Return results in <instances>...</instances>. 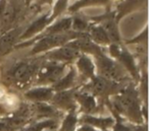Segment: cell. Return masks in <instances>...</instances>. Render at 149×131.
I'll use <instances>...</instances> for the list:
<instances>
[{"mask_svg": "<svg viewBox=\"0 0 149 131\" xmlns=\"http://www.w3.org/2000/svg\"><path fill=\"white\" fill-rule=\"evenodd\" d=\"M74 100L76 103L80 106L81 111L84 114L91 115L92 113L96 112L97 103L95 100V96L88 92H74Z\"/></svg>", "mask_w": 149, "mask_h": 131, "instance_id": "17", "label": "cell"}, {"mask_svg": "<svg viewBox=\"0 0 149 131\" xmlns=\"http://www.w3.org/2000/svg\"><path fill=\"white\" fill-rule=\"evenodd\" d=\"M70 66L64 63L48 61L40 65L34 83L36 86H52L68 72Z\"/></svg>", "mask_w": 149, "mask_h": 131, "instance_id": "4", "label": "cell"}, {"mask_svg": "<svg viewBox=\"0 0 149 131\" xmlns=\"http://www.w3.org/2000/svg\"><path fill=\"white\" fill-rule=\"evenodd\" d=\"M68 0H56L55 4L51 10V13L49 15V21L53 23L54 21L58 19L59 15H61L66 9L68 8Z\"/></svg>", "mask_w": 149, "mask_h": 131, "instance_id": "25", "label": "cell"}, {"mask_svg": "<svg viewBox=\"0 0 149 131\" xmlns=\"http://www.w3.org/2000/svg\"><path fill=\"white\" fill-rule=\"evenodd\" d=\"M86 33H74V32L70 31L68 33H63V34H51V35H46V36H41V37H36L33 38L35 40H30L28 42H22L19 45L21 46H28L29 44L34 43L32 50L30 52V54L33 56L39 55L42 53H47V52L54 50L56 48H59L61 46H64L66 43H68L70 41L77 38L82 37L83 35H85Z\"/></svg>", "mask_w": 149, "mask_h": 131, "instance_id": "2", "label": "cell"}, {"mask_svg": "<svg viewBox=\"0 0 149 131\" xmlns=\"http://www.w3.org/2000/svg\"><path fill=\"white\" fill-rule=\"evenodd\" d=\"M78 78V72L76 70V68L70 66L68 71L58 80L56 83H54L52 85V88L54 90V92H61V90H72L76 82H77Z\"/></svg>", "mask_w": 149, "mask_h": 131, "instance_id": "18", "label": "cell"}, {"mask_svg": "<svg viewBox=\"0 0 149 131\" xmlns=\"http://www.w3.org/2000/svg\"><path fill=\"white\" fill-rule=\"evenodd\" d=\"M81 55L79 51L72 49V48L68 47V46L64 45L59 48H56L54 50L45 53V58L48 61H54L58 62V63H64V64H70L74 63L78 57Z\"/></svg>", "mask_w": 149, "mask_h": 131, "instance_id": "9", "label": "cell"}, {"mask_svg": "<svg viewBox=\"0 0 149 131\" xmlns=\"http://www.w3.org/2000/svg\"><path fill=\"white\" fill-rule=\"evenodd\" d=\"M134 131H147L146 125L145 126H140L138 128H134Z\"/></svg>", "mask_w": 149, "mask_h": 131, "instance_id": "32", "label": "cell"}, {"mask_svg": "<svg viewBox=\"0 0 149 131\" xmlns=\"http://www.w3.org/2000/svg\"><path fill=\"white\" fill-rule=\"evenodd\" d=\"M26 0H4L0 21V35L17 27V21L23 14Z\"/></svg>", "mask_w": 149, "mask_h": 131, "instance_id": "6", "label": "cell"}, {"mask_svg": "<svg viewBox=\"0 0 149 131\" xmlns=\"http://www.w3.org/2000/svg\"><path fill=\"white\" fill-rule=\"evenodd\" d=\"M108 2V0H78L77 2H74L70 7H68V10L70 12L78 11L81 8L88 6H94V5H104Z\"/></svg>", "mask_w": 149, "mask_h": 131, "instance_id": "24", "label": "cell"}, {"mask_svg": "<svg viewBox=\"0 0 149 131\" xmlns=\"http://www.w3.org/2000/svg\"><path fill=\"white\" fill-rule=\"evenodd\" d=\"M112 131H134V128L128 125H125L120 122H118L113 125V130Z\"/></svg>", "mask_w": 149, "mask_h": 131, "instance_id": "28", "label": "cell"}, {"mask_svg": "<svg viewBox=\"0 0 149 131\" xmlns=\"http://www.w3.org/2000/svg\"><path fill=\"white\" fill-rule=\"evenodd\" d=\"M3 1H4V0H0V21H1V12H2Z\"/></svg>", "mask_w": 149, "mask_h": 131, "instance_id": "33", "label": "cell"}, {"mask_svg": "<svg viewBox=\"0 0 149 131\" xmlns=\"http://www.w3.org/2000/svg\"><path fill=\"white\" fill-rule=\"evenodd\" d=\"M52 86H36L24 92V98L32 103H48L54 94Z\"/></svg>", "mask_w": 149, "mask_h": 131, "instance_id": "14", "label": "cell"}, {"mask_svg": "<svg viewBox=\"0 0 149 131\" xmlns=\"http://www.w3.org/2000/svg\"><path fill=\"white\" fill-rule=\"evenodd\" d=\"M96 69L98 70V75L111 80L114 82H118L127 78V71L118 61L110 58L104 52L94 56Z\"/></svg>", "mask_w": 149, "mask_h": 131, "instance_id": "5", "label": "cell"}, {"mask_svg": "<svg viewBox=\"0 0 149 131\" xmlns=\"http://www.w3.org/2000/svg\"><path fill=\"white\" fill-rule=\"evenodd\" d=\"M58 126V122L56 119H44L36 123L29 125L27 127H23L19 131H46V130H56Z\"/></svg>", "mask_w": 149, "mask_h": 131, "instance_id": "22", "label": "cell"}, {"mask_svg": "<svg viewBox=\"0 0 149 131\" xmlns=\"http://www.w3.org/2000/svg\"><path fill=\"white\" fill-rule=\"evenodd\" d=\"M76 131H100L98 129L94 128V127L90 126V125L87 124H82L81 127H79L78 129H76Z\"/></svg>", "mask_w": 149, "mask_h": 131, "instance_id": "29", "label": "cell"}, {"mask_svg": "<svg viewBox=\"0 0 149 131\" xmlns=\"http://www.w3.org/2000/svg\"><path fill=\"white\" fill-rule=\"evenodd\" d=\"M41 63L35 59L19 60L7 70L6 79L17 88H26L29 85L30 82L35 80Z\"/></svg>", "mask_w": 149, "mask_h": 131, "instance_id": "3", "label": "cell"}, {"mask_svg": "<svg viewBox=\"0 0 149 131\" xmlns=\"http://www.w3.org/2000/svg\"><path fill=\"white\" fill-rule=\"evenodd\" d=\"M0 131H13L10 127H8L4 122L0 121Z\"/></svg>", "mask_w": 149, "mask_h": 131, "instance_id": "30", "label": "cell"}, {"mask_svg": "<svg viewBox=\"0 0 149 131\" xmlns=\"http://www.w3.org/2000/svg\"><path fill=\"white\" fill-rule=\"evenodd\" d=\"M35 0H26V4L27 5H29V4H31L32 2H34Z\"/></svg>", "mask_w": 149, "mask_h": 131, "instance_id": "34", "label": "cell"}, {"mask_svg": "<svg viewBox=\"0 0 149 131\" xmlns=\"http://www.w3.org/2000/svg\"><path fill=\"white\" fill-rule=\"evenodd\" d=\"M49 14L50 13L48 12L44 13V15L38 17L36 21H32L28 27H26L25 31H24V33L19 37V41L27 42L29 40H32L33 38L39 36L51 23V21H49Z\"/></svg>", "mask_w": 149, "mask_h": 131, "instance_id": "13", "label": "cell"}, {"mask_svg": "<svg viewBox=\"0 0 149 131\" xmlns=\"http://www.w3.org/2000/svg\"><path fill=\"white\" fill-rule=\"evenodd\" d=\"M74 88L72 90H61V92H55L51 99V104L54 108L62 111H76L77 109V103L74 100Z\"/></svg>", "mask_w": 149, "mask_h": 131, "instance_id": "10", "label": "cell"}, {"mask_svg": "<svg viewBox=\"0 0 149 131\" xmlns=\"http://www.w3.org/2000/svg\"><path fill=\"white\" fill-rule=\"evenodd\" d=\"M72 31V17H64L61 19H56L52 25L48 26L39 36L37 37H41V36L46 35H51V34H63L68 33ZM36 38V37H35Z\"/></svg>", "mask_w": 149, "mask_h": 131, "instance_id": "19", "label": "cell"}, {"mask_svg": "<svg viewBox=\"0 0 149 131\" xmlns=\"http://www.w3.org/2000/svg\"><path fill=\"white\" fill-rule=\"evenodd\" d=\"M118 82L111 81L100 75H95L86 84V92H90L93 96L106 97L116 94L122 88H118Z\"/></svg>", "mask_w": 149, "mask_h": 131, "instance_id": "8", "label": "cell"}, {"mask_svg": "<svg viewBox=\"0 0 149 131\" xmlns=\"http://www.w3.org/2000/svg\"><path fill=\"white\" fill-rule=\"evenodd\" d=\"M27 26L22 25L5 32L0 35V57L6 55L15 46V43L19 40V37L24 33Z\"/></svg>", "mask_w": 149, "mask_h": 131, "instance_id": "12", "label": "cell"}, {"mask_svg": "<svg viewBox=\"0 0 149 131\" xmlns=\"http://www.w3.org/2000/svg\"><path fill=\"white\" fill-rule=\"evenodd\" d=\"M79 123L90 125L100 131H107L108 129L113 127L116 121L112 117H96L93 115L84 114L79 119Z\"/></svg>", "mask_w": 149, "mask_h": 131, "instance_id": "16", "label": "cell"}, {"mask_svg": "<svg viewBox=\"0 0 149 131\" xmlns=\"http://www.w3.org/2000/svg\"><path fill=\"white\" fill-rule=\"evenodd\" d=\"M87 34L89 36L90 40L96 44V45L100 46V47H105V46L110 45V41L108 39L107 35H106L105 31L100 25H90L89 29L87 31Z\"/></svg>", "mask_w": 149, "mask_h": 131, "instance_id": "20", "label": "cell"}, {"mask_svg": "<svg viewBox=\"0 0 149 131\" xmlns=\"http://www.w3.org/2000/svg\"><path fill=\"white\" fill-rule=\"evenodd\" d=\"M90 23L88 21L82 19L80 17H72V30L74 33H87Z\"/></svg>", "mask_w": 149, "mask_h": 131, "instance_id": "27", "label": "cell"}, {"mask_svg": "<svg viewBox=\"0 0 149 131\" xmlns=\"http://www.w3.org/2000/svg\"><path fill=\"white\" fill-rule=\"evenodd\" d=\"M65 45L72 48V49L77 50V51H79L81 54H87V55L96 56L103 52L102 47L96 45L94 42H92L87 33L82 36V37L72 40L68 43H66Z\"/></svg>", "mask_w": 149, "mask_h": 131, "instance_id": "11", "label": "cell"}, {"mask_svg": "<svg viewBox=\"0 0 149 131\" xmlns=\"http://www.w3.org/2000/svg\"><path fill=\"white\" fill-rule=\"evenodd\" d=\"M101 26L103 30L105 31L108 39L110 41V44H120V33H118V27H116V21H113L111 15H106L105 19L101 21Z\"/></svg>", "mask_w": 149, "mask_h": 131, "instance_id": "21", "label": "cell"}, {"mask_svg": "<svg viewBox=\"0 0 149 131\" xmlns=\"http://www.w3.org/2000/svg\"><path fill=\"white\" fill-rule=\"evenodd\" d=\"M46 131H56V130H46Z\"/></svg>", "mask_w": 149, "mask_h": 131, "instance_id": "35", "label": "cell"}, {"mask_svg": "<svg viewBox=\"0 0 149 131\" xmlns=\"http://www.w3.org/2000/svg\"><path fill=\"white\" fill-rule=\"evenodd\" d=\"M143 2H146V0H125L124 3L120 5V7L118 8V19H120L122 15H125L133 8L139 6V5H142Z\"/></svg>", "mask_w": 149, "mask_h": 131, "instance_id": "26", "label": "cell"}, {"mask_svg": "<svg viewBox=\"0 0 149 131\" xmlns=\"http://www.w3.org/2000/svg\"><path fill=\"white\" fill-rule=\"evenodd\" d=\"M78 123H79V118L76 111L68 112L66 116L61 122L59 131H76Z\"/></svg>", "mask_w": 149, "mask_h": 131, "instance_id": "23", "label": "cell"}, {"mask_svg": "<svg viewBox=\"0 0 149 131\" xmlns=\"http://www.w3.org/2000/svg\"><path fill=\"white\" fill-rule=\"evenodd\" d=\"M52 0H38V6H43V5H46V4H51Z\"/></svg>", "mask_w": 149, "mask_h": 131, "instance_id": "31", "label": "cell"}, {"mask_svg": "<svg viewBox=\"0 0 149 131\" xmlns=\"http://www.w3.org/2000/svg\"><path fill=\"white\" fill-rule=\"evenodd\" d=\"M76 70L79 72L85 79H92L96 75V66L94 60L87 54H81L78 59L74 61Z\"/></svg>", "mask_w": 149, "mask_h": 131, "instance_id": "15", "label": "cell"}, {"mask_svg": "<svg viewBox=\"0 0 149 131\" xmlns=\"http://www.w3.org/2000/svg\"><path fill=\"white\" fill-rule=\"evenodd\" d=\"M112 105L118 114H123L135 123H142V109L138 94L133 88H122L116 92L112 100Z\"/></svg>", "mask_w": 149, "mask_h": 131, "instance_id": "1", "label": "cell"}, {"mask_svg": "<svg viewBox=\"0 0 149 131\" xmlns=\"http://www.w3.org/2000/svg\"><path fill=\"white\" fill-rule=\"evenodd\" d=\"M109 54L112 58L116 59L120 65L124 67L127 72L131 74L134 78H139V71L137 69V65L133 55L120 46V44H110Z\"/></svg>", "mask_w": 149, "mask_h": 131, "instance_id": "7", "label": "cell"}]
</instances>
